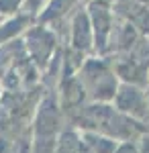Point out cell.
<instances>
[{"mask_svg":"<svg viewBox=\"0 0 149 153\" xmlns=\"http://www.w3.org/2000/svg\"><path fill=\"white\" fill-rule=\"evenodd\" d=\"M84 120L90 129H94V133L112 137L116 141H139V137L149 131V125L131 118L116 106H110L106 102L90 106L84 114Z\"/></svg>","mask_w":149,"mask_h":153,"instance_id":"cell-1","label":"cell"},{"mask_svg":"<svg viewBox=\"0 0 149 153\" xmlns=\"http://www.w3.org/2000/svg\"><path fill=\"white\" fill-rule=\"evenodd\" d=\"M115 153H139V145L137 141H121Z\"/></svg>","mask_w":149,"mask_h":153,"instance_id":"cell-4","label":"cell"},{"mask_svg":"<svg viewBox=\"0 0 149 153\" xmlns=\"http://www.w3.org/2000/svg\"><path fill=\"white\" fill-rule=\"evenodd\" d=\"M115 106L121 112L129 114L131 118L149 125V90L147 88L123 82L118 86V92L115 96Z\"/></svg>","mask_w":149,"mask_h":153,"instance_id":"cell-3","label":"cell"},{"mask_svg":"<svg viewBox=\"0 0 149 153\" xmlns=\"http://www.w3.org/2000/svg\"><path fill=\"white\" fill-rule=\"evenodd\" d=\"M84 80H86V88L88 94L98 100V102H108L115 100L116 92H118V76H116L115 68H110L104 61H90L84 71Z\"/></svg>","mask_w":149,"mask_h":153,"instance_id":"cell-2","label":"cell"},{"mask_svg":"<svg viewBox=\"0 0 149 153\" xmlns=\"http://www.w3.org/2000/svg\"><path fill=\"white\" fill-rule=\"evenodd\" d=\"M137 145H139V153H149V131L145 133V135L139 137Z\"/></svg>","mask_w":149,"mask_h":153,"instance_id":"cell-5","label":"cell"},{"mask_svg":"<svg viewBox=\"0 0 149 153\" xmlns=\"http://www.w3.org/2000/svg\"><path fill=\"white\" fill-rule=\"evenodd\" d=\"M133 2H137V4H147L149 6V0H133Z\"/></svg>","mask_w":149,"mask_h":153,"instance_id":"cell-6","label":"cell"}]
</instances>
